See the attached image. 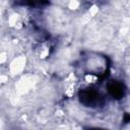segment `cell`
I'll use <instances>...</instances> for the list:
<instances>
[{"instance_id":"cell-1","label":"cell","mask_w":130,"mask_h":130,"mask_svg":"<svg viewBox=\"0 0 130 130\" xmlns=\"http://www.w3.org/2000/svg\"><path fill=\"white\" fill-rule=\"evenodd\" d=\"M78 96H79L80 103H82L83 105L88 106V107L95 105L96 103H99V100L101 99L98 91L90 87L81 89L78 93Z\"/></svg>"},{"instance_id":"cell-2","label":"cell","mask_w":130,"mask_h":130,"mask_svg":"<svg viewBox=\"0 0 130 130\" xmlns=\"http://www.w3.org/2000/svg\"><path fill=\"white\" fill-rule=\"evenodd\" d=\"M108 91L109 93L116 100H120L123 98L125 92V87L121 82L118 81H112L108 85Z\"/></svg>"},{"instance_id":"cell-3","label":"cell","mask_w":130,"mask_h":130,"mask_svg":"<svg viewBox=\"0 0 130 130\" xmlns=\"http://www.w3.org/2000/svg\"><path fill=\"white\" fill-rule=\"evenodd\" d=\"M15 4L17 5H24V6H44L49 3V0H14Z\"/></svg>"},{"instance_id":"cell-4","label":"cell","mask_w":130,"mask_h":130,"mask_svg":"<svg viewBox=\"0 0 130 130\" xmlns=\"http://www.w3.org/2000/svg\"><path fill=\"white\" fill-rule=\"evenodd\" d=\"M124 122H125V123H128V122H130V115H128V114H125V116H124Z\"/></svg>"}]
</instances>
